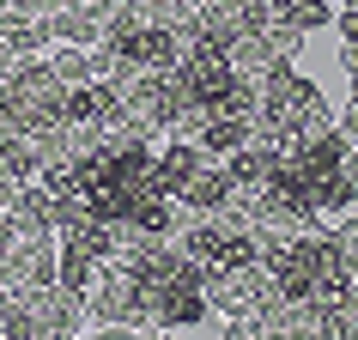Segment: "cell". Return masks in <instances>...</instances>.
<instances>
[{
	"instance_id": "obj_1",
	"label": "cell",
	"mask_w": 358,
	"mask_h": 340,
	"mask_svg": "<svg viewBox=\"0 0 358 340\" xmlns=\"http://www.w3.org/2000/svg\"><path fill=\"white\" fill-rule=\"evenodd\" d=\"M85 334H152V316H146V298H140V280L128 267H97L92 292H85Z\"/></svg>"
},
{
	"instance_id": "obj_2",
	"label": "cell",
	"mask_w": 358,
	"mask_h": 340,
	"mask_svg": "<svg viewBox=\"0 0 358 340\" xmlns=\"http://www.w3.org/2000/svg\"><path fill=\"white\" fill-rule=\"evenodd\" d=\"M146 316H152V334H189L207 322V292H201V280H176L146 298Z\"/></svg>"
},
{
	"instance_id": "obj_3",
	"label": "cell",
	"mask_w": 358,
	"mask_h": 340,
	"mask_svg": "<svg viewBox=\"0 0 358 340\" xmlns=\"http://www.w3.org/2000/svg\"><path fill=\"white\" fill-rule=\"evenodd\" d=\"M6 213H13V231H19V237H55V194L43 189L37 176L13 189Z\"/></svg>"
},
{
	"instance_id": "obj_4",
	"label": "cell",
	"mask_w": 358,
	"mask_h": 340,
	"mask_svg": "<svg viewBox=\"0 0 358 340\" xmlns=\"http://www.w3.org/2000/svg\"><path fill=\"white\" fill-rule=\"evenodd\" d=\"M225 61H231V73L237 79H249V85H262L267 73H273V67H280V49H273V43L262 37V31H237V37L225 43Z\"/></svg>"
},
{
	"instance_id": "obj_5",
	"label": "cell",
	"mask_w": 358,
	"mask_h": 340,
	"mask_svg": "<svg viewBox=\"0 0 358 340\" xmlns=\"http://www.w3.org/2000/svg\"><path fill=\"white\" fill-rule=\"evenodd\" d=\"M0 43L24 61V55H43L55 37H49V19H19V13H0Z\"/></svg>"
},
{
	"instance_id": "obj_6",
	"label": "cell",
	"mask_w": 358,
	"mask_h": 340,
	"mask_svg": "<svg viewBox=\"0 0 358 340\" xmlns=\"http://www.w3.org/2000/svg\"><path fill=\"white\" fill-rule=\"evenodd\" d=\"M97 255H85V249H67L61 243V262H55V285H67V292H92V280H97Z\"/></svg>"
},
{
	"instance_id": "obj_7",
	"label": "cell",
	"mask_w": 358,
	"mask_h": 340,
	"mask_svg": "<svg viewBox=\"0 0 358 340\" xmlns=\"http://www.w3.org/2000/svg\"><path fill=\"white\" fill-rule=\"evenodd\" d=\"M334 0H285V19L298 24V31H328L334 24Z\"/></svg>"
},
{
	"instance_id": "obj_8",
	"label": "cell",
	"mask_w": 358,
	"mask_h": 340,
	"mask_svg": "<svg viewBox=\"0 0 358 340\" xmlns=\"http://www.w3.org/2000/svg\"><path fill=\"white\" fill-rule=\"evenodd\" d=\"M262 37L273 43V49H280L285 61H298V49H303V43H310V31H298V24H292V19H280V24H267Z\"/></svg>"
},
{
	"instance_id": "obj_9",
	"label": "cell",
	"mask_w": 358,
	"mask_h": 340,
	"mask_svg": "<svg viewBox=\"0 0 358 340\" xmlns=\"http://www.w3.org/2000/svg\"><path fill=\"white\" fill-rule=\"evenodd\" d=\"M334 31H340V49H358V6H340Z\"/></svg>"
},
{
	"instance_id": "obj_10",
	"label": "cell",
	"mask_w": 358,
	"mask_h": 340,
	"mask_svg": "<svg viewBox=\"0 0 358 340\" xmlns=\"http://www.w3.org/2000/svg\"><path fill=\"white\" fill-rule=\"evenodd\" d=\"M334 128H340V134H346V140H352V146H358V104H346V110L334 115Z\"/></svg>"
},
{
	"instance_id": "obj_11",
	"label": "cell",
	"mask_w": 358,
	"mask_h": 340,
	"mask_svg": "<svg viewBox=\"0 0 358 340\" xmlns=\"http://www.w3.org/2000/svg\"><path fill=\"white\" fill-rule=\"evenodd\" d=\"M13 237H19V231H13V213H6V207H0V249H6V243H13Z\"/></svg>"
},
{
	"instance_id": "obj_12",
	"label": "cell",
	"mask_w": 358,
	"mask_h": 340,
	"mask_svg": "<svg viewBox=\"0 0 358 340\" xmlns=\"http://www.w3.org/2000/svg\"><path fill=\"white\" fill-rule=\"evenodd\" d=\"M0 298H6V285H0Z\"/></svg>"
}]
</instances>
